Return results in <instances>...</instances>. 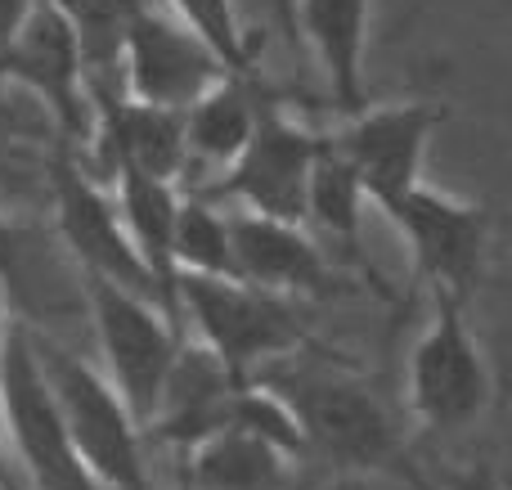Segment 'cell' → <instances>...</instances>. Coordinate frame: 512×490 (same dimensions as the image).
Instances as JSON below:
<instances>
[{"label": "cell", "instance_id": "ac0fdd59", "mask_svg": "<svg viewBox=\"0 0 512 490\" xmlns=\"http://www.w3.org/2000/svg\"><path fill=\"white\" fill-rule=\"evenodd\" d=\"M113 203L122 216L126 234H131L140 261L153 270L167 297L176 302V266H171V230H176V212H180V185L176 180H158L149 171L135 167H117L113 171Z\"/></svg>", "mask_w": 512, "mask_h": 490}, {"label": "cell", "instance_id": "7a4b0ae2", "mask_svg": "<svg viewBox=\"0 0 512 490\" xmlns=\"http://www.w3.org/2000/svg\"><path fill=\"white\" fill-rule=\"evenodd\" d=\"M274 387L297 414L306 455L315 450L328 464L351 468V473H396L414 490H427L423 477L409 464L405 441H400L391 414L351 374H324L319 369V374H301L297 383H274Z\"/></svg>", "mask_w": 512, "mask_h": 490}, {"label": "cell", "instance_id": "7402d4cb", "mask_svg": "<svg viewBox=\"0 0 512 490\" xmlns=\"http://www.w3.org/2000/svg\"><path fill=\"white\" fill-rule=\"evenodd\" d=\"M167 9L234 72V77H256V50L252 36L243 32L234 0H167Z\"/></svg>", "mask_w": 512, "mask_h": 490}, {"label": "cell", "instance_id": "5b68a950", "mask_svg": "<svg viewBox=\"0 0 512 490\" xmlns=\"http://www.w3.org/2000/svg\"><path fill=\"white\" fill-rule=\"evenodd\" d=\"M86 302H90V320H95L99 356H104V378L117 387V396L135 414V423L149 432L162 378H167L185 329L158 302L135 297L95 275H86Z\"/></svg>", "mask_w": 512, "mask_h": 490}, {"label": "cell", "instance_id": "ffe728a7", "mask_svg": "<svg viewBox=\"0 0 512 490\" xmlns=\"http://www.w3.org/2000/svg\"><path fill=\"white\" fill-rule=\"evenodd\" d=\"M68 27L77 32L81 59H86V86H104L108 72L122 59V36L144 0H50Z\"/></svg>", "mask_w": 512, "mask_h": 490}, {"label": "cell", "instance_id": "277c9868", "mask_svg": "<svg viewBox=\"0 0 512 490\" xmlns=\"http://www.w3.org/2000/svg\"><path fill=\"white\" fill-rule=\"evenodd\" d=\"M490 360L468 324V302L436 297L427 329L409 351V410L432 437L463 432L490 410Z\"/></svg>", "mask_w": 512, "mask_h": 490}, {"label": "cell", "instance_id": "6da1fadb", "mask_svg": "<svg viewBox=\"0 0 512 490\" xmlns=\"http://www.w3.org/2000/svg\"><path fill=\"white\" fill-rule=\"evenodd\" d=\"M180 329H194L198 342L216 351L239 378L261 374L265 365L297 356L306 329L288 297H274L234 275H176Z\"/></svg>", "mask_w": 512, "mask_h": 490}, {"label": "cell", "instance_id": "9c48e42d", "mask_svg": "<svg viewBox=\"0 0 512 490\" xmlns=\"http://www.w3.org/2000/svg\"><path fill=\"white\" fill-rule=\"evenodd\" d=\"M445 122V104L409 99V104H364L360 113H346V126L333 135L337 149L360 176V189L378 212H387L396 198L423 180V158L436 126Z\"/></svg>", "mask_w": 512, "mask_h": 490}, {"label": "cell", "instance_id": "d4e9b609", "mask_svg": "<svg viewBox=\"0 0 512 490\" xmlns=\"http://www.w3.org/2000/svg\"><path fill=\"white\" fill-rule=\"evenodd\" d=\"M36 0H0V50H5L9 41H14V32L27 23V14H32Z\"/></svg>", "mask_w": 512, "mask_h": 490}, {"label": "cell", "instance_id": "2e32d148", "mask_svg": "<svg viewBox=\"0 0 512 490\" xmlns=\"http://www.w3.org/2000/svg\"><path fill=\"white\" fill-rule=\"evenodd\" d=\"M297 18L328 77L333 104L342 113H360L369 104V95H364V54H369L373 0H301Z\"/></svg>", "mask_w": 512, "mask_h": 490}, {"label": "cell", "instance_id": "83f0119b", "mask_svg": "<svg viewBox=\"0 0 512 490\" xmlns=\"http://www.w3.org/2000/svg\"><path fill=\"white\" fill-rule=\"evenodd\" d=\"M5 459H9V441H5V414H0V486L9 482V473H5Z\"/></svg>", "mask_w": 512, "mask_h": 490}, {"label": "cell", "instance_id": "484cf974", "mask_svg": "<svg viewBox=\"0 0 512 490\" xmlns=\"http://www.w3.org/2000/svg\"><path fill=\"white\" fill-rule=\"evenodd\" d=\"M27 135V122L18 117V108L9 104V99H0V158L5 153H14V144Z\"/></svg>", "mask_w": 512, "mask_h": 490}, {"label": "cell", "instance_id": "e0dca14e", "mask_svg": "<svg viewBox=\"0 0 512 490\" xmlns=\"http://www.w3.org/2000/svg\"><path fill=\"white\" fill-rule=\"evenodd\" d=\"M270 104H274V95L265 86H256V77H234L230 72V77H221L216 86H207L203 95L180 113L185 117L189 162L230 167Z\"/></svg>", "mask_w": 512, "mask_h": 490}, {"label": "cell", "instance_id": "44dd1931", "mask_svg": "<svg viewBox=\"0 0 512 490\" xmlns=\"http://www.w3.org/2000/svg\"><path fill=\"white\" fill-rule=\"evenodd\" d=\"M171 266L176 275H234L230 216H221L207 198H180L171 230Z\"/></svg>", "mask_w": 512, "mask_h": 490}, {"label": "cell", "instance_id": "9a60e30c", "mask_svg": "<svg viewBox=\"0 0 512 490\" xmlns=\"http://www.w3.org/2000/svg\"><path fill=\"white\" fill-rule=\"evenodd\" d=\"M180 450L185 490H292L297 482V459L243 428H216Z\"/></svg>", "mask_w": 512, "mask_h": 490}, {"label": "cell", "instance_id": "7c38bea8", "mask_svg": "<svg viewBox=\"0 0 512 490\" xmlns=\"http://www.w3.org/2000/svg\"><path fill=\"white\" fill-rule=\"evenodd\" d=\"M319 149H324V135L279 117V108L270 104L239 158L225 167L216 194H234L243 212L306 225V185Z\"/></svg>", "mask_w": 512, "mask_h": 490}, {"label": "cell", "instance_id": "8992f818", "mask_svg": "<svg viewBox=\"0 0 512 490\" xmlns=\"http://www.w3.org/2000/svg\"><path fill=\"white\" fill-rule=\"evenodd\" d=\"M0 414H5L9 450L18 455L36 490H99L68 437L50 378L36 360L32 333L18 329V324L9 333L5 356H0Z\"/></svg>", "mask_w": 512, "mask_h": 490}, {"label": "cell", "instance_id": "4fadbf2b", "mask_svg": "<svg viewBox=\"0 0 512 490\" xmlns=\"http://www.w3.org/2000/svg\"><path fill=\"white\" fill-rule=\"evenodd\" d=\"M230 252H234V279L265 288L274 297H288V302L315 297L333 284L319 243L297 221H274V216H256V212L230 216Z\"/></svg>", "mask_w": 512, "mask_h": 490}, {"label": "cell", "instance_id": "52a82bcc", "mask_svg": "<svg viewBox=\"0 0 512 490\" xmlns=\"http://www.w3.org/2000/svg\"><path fill=\"white\" fill-rule=\"evenodd\" d=\"M382 216L391 225H400L409 252H414L418 275L436 288V297L468 302L486 284L495 225H490V212L481 203L454 198L445 189H432L427 180H418Z\"/></svg>", "mask_w": 512, "mask_h": 490}, {"label": "cell", "instance_id": "8fae6325", "mask_svg": "<svg viewBox=\"0 0 512 490\" xmlns=\"http://www.w3.org/2000/svg\"><path fill=\"white\" fill-rule=\"evenodd\" d=\"M117 68H122L126 99H140V104L153 108H176V113H185L207 86L230 77V68L176 14H158V9H149V0L126 27Z\"/></svg>", "mask_w": 512, "mask_h": 490}, {"label": "cell", "instance_id": "cb8c5ba5", "mask_svg": "<svg viewBox=\"0 0 512 490\" xmlns=\"http://www.w3.org/2000/svg\"><path fill=\"white\" fill-rule=\"evenodd\" d=\"M445 490H504V482H499V473L490 464H472V468H450Z\"/></svg>", "mask_w": 512, "mask_h": 490}, {"label": "cell", "instance_id": "d6986e66", "mask_svg": "<svg viewBox=\"0 0 512 490\" xmlns=\"http://www.w3.org/2000/svg\"><path fill=\"white\" fill-rule=\"evenodd\" d=\"M369 207L360 189V176L346 162V153L337 149L333 135H324L315 167H310V185H306V225H319L324 234H333L346 252L360 248V216Z\"/></svg>", "mask_w": 512, "mask_h": 490}, {"label": "cell", "instance_id": "603a6c76", "mask_svg": "<svg viewBox=\"0 0 512 490\" xmlns=\"http://www.w3.org/2000/svg\"><path fill=\"white\" fill-rule=\"evenodd\" d=\"M18 279H23V234L0 212V284L18 288Z\"/></svg>", "mask_w": 512, "mask_h": 490}, {"label": "cell", "instance_id": "ba28073f", "mask_svg": "<svg viewBox=\"0 0 512 490\" xmlns=\"http://www.w3.org/2000/svg\"><path fill=\"white\" fill-rule=\"evenodd\" d=\"M54 216H59V234L68 243V252L77 257L81 275L108 279V284L126 288L135 297H149L162 311L176 315V302L167 297V288L153 279V270L140 261L131 234H126L117 203L108 189H99L77 162L59 158L54 162ZM180 320V315H176Z\"/></svg>", "mask_w": 512, "mask_h": 490}, {"label": "cell", "instance_id": "4316f807", "mask_svg": "<svg viewBox=\"0 0 512 490\" xmlns=\"http://www.w3.org/2000/svg\"><path fill=\"white\" fill-rule=\"evenodd\" d=\"M9 333H14V320H9L5 302H0V356H5V347H9Z\"/></svg>", "mask_w": 512, "mask_h": 490}, {"label": "cell", "instance_id": "30bf717a", "mask_svg": "<svg viewBox=\"0 0 512 490\" xmlns=\"http://www.w3.org/2000/svg\"><path fill=\"white\" fill-rule=\"evenodd\" d=\"M0 77L27 99H36V108L50 113L68 135H90L95 113H90L86 90V59H81L77 32L50 0H36L27 23L0 50Z\"/></svg>", "mask_w": 512, "mask_h": 490}, {"label": "cell", "instance_id": "5bb4252c", "mask_svg": "<svg viewBox=\"0 0 512 490\" xmlns=\"http://www.w3.org/2000/svg\"><path fill=\"white\" fill-rule=\"evenodd\" d=\"M234 383H239V374L207 342L180 333V347L171 356L167 378H162L158 410H153V423L144 437H158L167 446H189V441L216 432Z\"/></svg>", "mask_w": 512, "mask_h": 490}, {"label": "cell", "instance_id": "3957f363", "mask_svg": "<svg viewBox=\"0 0 512 490\" xmlns=\"http://www.w3.org/2000/svg\"><path fill=\"white\" fill-rule=\"evenodd\" d=\"M32 342L54 401H59V414L68 423L72 446L99 490H153L149 459H144V428L126 410L117 387L104 378V369L86 365L81 356L54 347V342Z\"/></svg>", "mask_w": 512, "mask_h": 490}]
</instances>
